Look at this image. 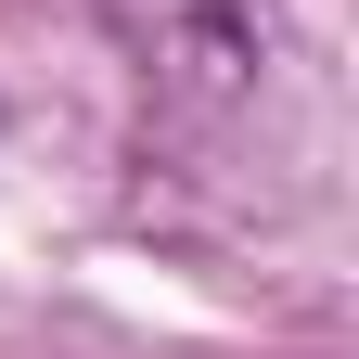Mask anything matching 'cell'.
Returning a JSON list of instances; mask_svg holds the SVG:
<instances>
[{
	"mask_svg": "<svg viewBox=\"0 0 359 359\" xmlns=\"http://www.w3.org/2000/svg\"><path fill=\"white\" fill-rule=\"evenodd\" d=\"M103 13V39L128 52V77H142V103L167 142H244V128L295 90V52H283V13L269 0H90Z\"/></svg>",
	"mask_w": 359,
	"mask_h": 359,
	"instance_id": "1",
	"label": "cell"
}]
</instances>
